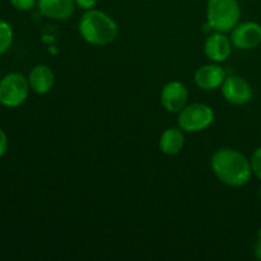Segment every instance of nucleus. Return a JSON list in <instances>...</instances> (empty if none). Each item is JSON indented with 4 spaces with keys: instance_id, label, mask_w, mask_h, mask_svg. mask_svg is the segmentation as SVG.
<instances>
[{
    "instance_id": "0eeeda50",
    "label": "nucleus",
    "mask_w": 261,
    "mask_h": 261,
    "mask_svg": "<svg viewBox=\"0 0 261 261\" xmlns=\"http://www.w3.org/2000/svg\"><path fill=\"white\" fill-rule=\"evenodd\" d=\"M232 45L239 50H252L261 43V25L256 22H241L231 31Z\"/></svg>"
},
{
    "instance_id": "f257e3e1",
    "label": "nucleus",
    "mask_w": 261,
    "mask_h": 261,
    "mask_svg": "<svg viewBox=\"0 0 261 261\" xmlns=\"http://www.w3.org/2000/svg\"><path fill=\"white\" fill-rule=\"evenodd\" d=\"M211 167L219 181L228 186L240 188L251 180L250 160L232 148H221L212 155Z\"/></svg>"
},
{
    "instance_id": "a211bd4d",
    "label": "nucleus",
    "mask_w": 261,
    "mask_h": 261,
    "mask_svg": "<svg viewBox=\"0 0 261 261\" xmlns=\"http://www.w3.org/2000/svg\"><path fill=\"white\" fill-rule=\"evenodd\" d=\"M8 149V138L7 134L0 129V157L7 152Z\"/></svg>"
},
{
    "instance_id": "6e6552de",
    "label": "nucleus",
    "mask_w": 261,
    "mask_h": 261,
    "mask_svg": "<svg viewBox=\"0 0 261 261\" xmlns=\"http://www.w3.org/2000/svg\"><path fill=\"white\" fill-rule=\"evenodd\" d=\"M189 92L184 83L177 81L168 82L161 92V103L168 112H180L188 103Z\"/></svg>"
},
{
    "instance_id": "f8f14e48",
    "label": "nucleus",
    "mask_w": 261,
    "mask_h": 261,
    "mask_svg": "<svg viewBox=\"0 0 261 261\" xmlns=\"http://www.w3.org/2000/svg\"><path fill=\"white\" fill-rule=\"evenodd\" d=\"M28 82H30V87L33 92L38 94H45L53 89L54 83H55V75L50 66L40 64L30 71Z\"/></svg>"
},
{
    "instance_id": "1a4fd4ad",
    "label": "nucleus",
    "mask_w": 261,
    "mask_h": 261,
    "mask_svg": "<svg viewBox=\"0 0 261 261\" xmlns=\"http://www.w3.org/2000/svg\"><path fill=\"white\" fill-rule=\"evenodd\" d=\"M232 41L227 37L223 32L212 33L206 37L204 43V51L208 59H211L214 63H222L227 60L232 53Z\"/></svg>"
},
{
    "instance_id": "9b49d317",
    "label": "nucleus",
    "mask_w": 261,
    "mask_h": 261,
    "mask_svg": "<svg viewBox=\"0 0 261 261\" xmlns=\"http://www.w3.org/2000/svg\"><path fill=\"white\" fill-rule=\"evenodd\" d=\"M38 10L42 15L55 20H66L75 9L74 0H37Z\"/></svg>"
},
{
    "instance_id": "20e7f679",
    "label": "nucleus",
    "mask_w": 261,
    "mask_h": 261,
    "mask_svg": "<svg viewBox=\"0 0 261 261\" xmlns=\"http://www.w3.org/2000/svg\"><path fill=\"white\" fill-rule=\"evenodd\" d=\"M178 127L188 133L205 130L213 124L214 111L205 103H193L185 106L178 112Z\"/></svg>"
},
{
    "instance_id": "4468645a",
    "label": "nucleus",
    "mask_w": 261,
    "mask_h": 261,
    "mask_svg": "<svg viewBox=\"0 0 261 261\" xmlns=\"http://www.w3.org/2000/svg\"><path fill=\"white\" fill-rule=\"evenodd\" d=\"M13 42V30L5 20L0 19V55L9 50Z\"/></svg>"
},
{
    "instance_id": "f03ea898",
    "label": "nucleus",
    "mask_w": 261,
    "mask_h": 261,
    "mask_svg": "<svg viewBox=\"0 0 261 261\" xmlns=\"http://www.w3.org/2000/svg\"><path fill=\"white\" fill-rule=\"evenodd\" d=\"M79 32L91 45L105 46L114 42L119 33L116 22L105 12L97 9L86 10L79 20Z\"/></svg>"
},
{
    "instance_id": "dca6fc26",
    "label": "nucleus",
    "mask_w": 261,
    "mask_h": 261,
    "mask_svg": "<svg viewBox=\"0 0 261 261\" xmlns=\"http://www.w3.org/2000/svg\"><path fill=\"white\" fill-rule=\"evenodd\" d=\"M10 4L18 10H31L35 5H37V0H9Z\"/></svg>"
},
{
    "instance_id": "ddd939ff",
    "label": "nucleus",
    "mask_w": 261,
    "mask_h": 261,
    "mask_svg": "<svg viewBox=\"0 0 261 261\" xmlns=\"http://www.w3.org/2000/svg\"><path fill=\"white\" fill-rule=\"evenodd\" d=\"M185 144V135L181 127H168L160 138V149L165 154L173 155L181 152Z\"/></svg>"
},
{
    "instance_id": "7ed1b4c3",
    "label": "nucleus",
    "mask_w": 261,
    "mask_h": 261,
    "mask_svg": "<svg viewBox=\"0 0 261 261\" xmlns=\"http://www.w3.org/2000/svg\"><path fill=\"white\" fill-rule=\"evenodd\" d=\"M208 25L216 32H231L240 23L241 7L237 0H208Z\"/></svg>"
},
{
    "instance_id": "6ab92c4d",
    "label": "nucleus",
    "mask_w": 261,
    "mask_h": 261,
    "mask_svg": "<svg viewBox=\"0 0 261 261\" xmlns=\"http://www.w3.org/2000/svg\"><path fill=\"white\" fill-rule=\"evenodd\" d=\"M254 254H255V256H256V259L261 260V228L259 229V233H257V240H256V242H255Z\"/></svg>"
},
{
    "instance_id": "9d476101",
    "label": "nucleus",
    "mask_w": 261,
    "mask_h": 261,
    "mask_svg": "<svg viewBox=\"0 0 261 261\" xmlns=\"http://www.w3.org/2000/svg\"><path fill=\"white\" fill-rule=\"evenodd\" d=\"M226 78L227 75L224 69L217 64L200 66L195 73L196 86L204 91H213V89L219 88L226 81Z\"/></svg>"
},
{
    "instance_id": "aec40b11",
    "label": "nucleus",
    "mask_w": 261,
    "mask_h": 261,
    "mask_svg": "<svg viewBox=\"0 0 261 261\" xmlns=\"http://www.w3.org/2000/svg\"><path fill=\"white\" fill-rule=\"evenodd\" d=\"M260 198H261V188H260Z\"/></svg>"
},
{
    "instance_id": "2eb2a0df",
    "label": "nucleus",
    "mask_w": 261,
    "mask_h": 261,
    "mask_svg": "<svg viewBox=\"0 0 261 261\" xmlns=\"http://www.w3.org/2000/svg\"><path fill=\"white\" fill-rule=\"evenodd\" d=\"M250 163H251L252 175L256 176L261 181V147L254 150L251 158H250Z\"/></svg>"
},
{
    "instance_id": "423d86ee",
    "label": "nucleus",
    "mask_w": 261,
    "mask_h": 261,
    "mask_svg": "<svg viewBox=\"0 0 261 261\" xmlns=\"http://www.w3.org/2000/svg\"><path fill=\"white\" fill-rule=\"evenodd\" d=\"M222 96L227 102L234 106L249 103L254 96V91L249 82L240 75H229L222 84Z\"/></svg>"
},
{
    "instance_id": "39448f33",
    "label": "nucleus",
    "mask_w": 261,
    "mask_h": 261,
    "mask_svg": "<svg viewBox=\"0 0 261 261\" xmlns=\"http://www.w3.org/2000/svg\"><path fill=\"white\" fill-rule=\"evenodd\" d=\"M30 82L20 73H10L0 81V103L7 107H18L27 99Z\"/></svg>"
},
{
    "instance_id": "f3484780",
    "label": "nucleus",
    "mask_w": 261,
    "mask_h": 261,
    "mask_svg": "<svg viewBox=\"0 0 261 261\" xmlns=\"http://www.w3.org/2000/svg\"><path fill=\"white\" fill-rule=\"evenodd\" d=\"M75 2V5L78 8L83 10H89V9H93L94 5L97 4L98 0H74Z\"/></svg>"
}]
</instances>
